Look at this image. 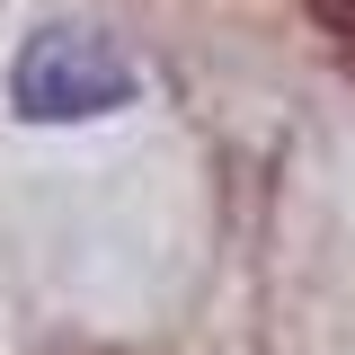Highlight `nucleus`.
Here are the masks:
<instances>
[{
  "label": "nucleus",
  "instance_id": "nucleus-2",
  "mask_svg": "<svg viewBox=\"0 0 355 355\" xmlns=\"http://www.w3.org/2000/svg\"><path fill=\"white\" fill-rule=\"evenodd\" d=\"M347 9H355V0H347Z\"/></svg>",
  "mask_w": 355,
  "mask_h": 355
},
{
  "label": "nucleus",
  "instance_id": "nucleus-1",
  "mask_svg": "<svg viewBox=\"0 0 355 355\" xmlns=\"http://www.w3.org/2000/svg\"><path fill=\"white\" fill-rule=\"evenodd\" d=\"M9 98L36 125H89V116H116V107L142 98V62L107 27H89V18H53V27H36L18 44Z\"/></svg>",
  "mask_w": 355,
  "mask_h": 355
}]
</instances>
